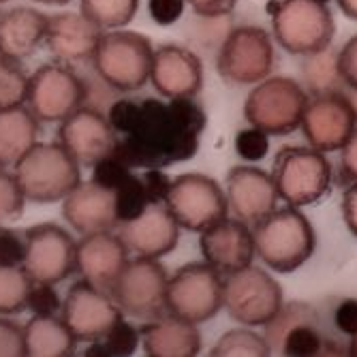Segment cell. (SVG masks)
Instances as JSON below:
<instances>
[{
	"label": "cell",
	"mask_w": 357,
	"mask_h": 357,
	"mask_svg": "<svg viewBox=\"0 0 357 357\" xmlns=\"http://www.w3.org/2000/svg\"><path fill=\"white\" fill-rule=\"evenodd\" d=\"M278 351L282 355L294 357H312L323 353V338L317 332V321H302L287 328L276 340L272 353Z\"/></svg>",
	"instance_id": "31"
},
{
	"label": "cell",
	"mask_w": 357,
	"mask_h": 357,
	"mask_svg": "<svg viewBox=\"0 0 357 357\" xmlns=\"http://www.w3.org/2000/svg\"><path fill=\"white\" fill-rule=\"evenodd\" d=\"M154 58L152 41L135 30H105L92 54L99 77L114 90L133 92L150 82Z\"/></svg>",
	"instance_id": "4"
},
{
	"label": "cell",
	"mask_w": 357,
	"mask_h": 357,
	"mask_svg": "<svg viewBox=\"0 0 357 357\" xmlns=\"http://www.w3.org/2000/svg\"><path fill=\"white\" fill-rule=\"evenodd\" d=\"M336 75L342 84L357 92V35H353L336 54Z\"/></svg>",
	"instance_id": "38"
},
{
	"label": "cell",
	"mask_w": 357,
	"mask_h": 357,
	"mask_svg": "<svg viewBox=\"0 0 357 357\" xmlns=\"http://www.w3.org/2000/svg\"><path fill=\"white\" fill-rule=\"evenodd\" d=\"M272 180L287 206H310L330 190L332 163L312 146H284L274 156Z\"/></svg>",
	"instance_id": "5"
},
{
	"label": "cell",
	"mask_w": 357,
	"mask_h": 357,
	"mask_svg": "<svg viewBox=\"0 0 357 357\" xmlns=\"http://www.w3.org/2000/svg\"><path fill=\"white\" fill-rule=\"evenodd\" d=\"M60 319L67 323L77 342L90 344L107 336L124 314L109 294L96 289L88 280H79L71 284L64 296L60 304Z\"/></svg>",
	"instance_id": "14"
},
{
	"label": "cell",
	"mask_w": 357,
	"mask_h": 357,
	"mask_svg": "<svg viewBox=\"0 0 357 357\" xmlns=\"http://www.w3.org/2000/svg\"><path fill=\"white\" fill-rule=\"evenodd\" d=\"M274 43L261 26H240L225 37L216 69L222 79L238 86H255L274 71Z\"/></svg>",
	"instance_id": "9"
},
{
	"label": "cell",
	"mask_w": 357,
	"mask_h": 357,
	"mask_svg": "<svg viewBox=\"0 0 357 357\" xmlns=\"http://www.w3.org/2000/svg\"><path fill=\"white\" fill-rule=\"evenodd\" d=\"M35 3H41V5H67V3H71V0H35Z\"/></svg>",
	"instance_id": "48"
},
{
	"label": "cell",
	"mask_w": 357,
	"mask_h": 357,
	"mask_svg": "<svg viewBox=\"0 0 357 357\" xmlns=\"http://www.w3.org/2000/svg\"><path fill=\"white\" fill-rule=\"evenodd\" d=\"M28 77L20 60L0 54V109L15 107L26 103Z\"/></svg>",
	"instance_id": "32"
},
{
	"label": "cell",
	"mask_w": 357,
	"mask_h": 357,
	"mask_svg": "<svg viewBox=\"0 0 357 357\" xmlns=\"http://www.w3.org/2000/svg\"><path fill=\"white\" fill-rule=\"evenodd\" d=\"M137 347H139V330L122 319L107 336H103L101 340H96V342H90V349L86 353L131 355Z\"/></svg>",
	"instance_id": "33"
},
{
	"label": "cell",
	"mask_w": 357,
	"mask_h": 357,
	"mask_svg": "<svg viewBox=\"0 0 357 357\" xmlns=\"http://www.w3.org/2000/svg\"><path fill=\"white\" fill-rule=\"evenodd\" d=\"M336 328L347 334L355 336L357 334V300H344L336 308Z\"/></svg>",
	"instance_id": "44"
},
{
	"label": "cell",
	"mask_w": 357,
	"mask_h": 357,
	"mask_svg": "<svg viewBox=\"0 0 357 357\" xmlns=\"http://www.w3.org/2000/svg\"><path fill=\"white\" fill-rule=\"evenodd\" d=\"M167 280L165 266L152 257H133L122 268L109 296L133 319H156L167 312Z\"/></svg>",
	"instance_id": "8"
},
{
	"label": "cell",
	"mask_w": 357,
	"mask_h": 357,
	"mask_svg": "<svg viewBox=\"0 0 357 357\" xmlns=\"http://www.w3.org/2000/svg\"><path fill=\"white\" fill-rule=\"evenodd\" d=\"M26 202H62L82 182V165L60 142H37L13 167Z\"/></svg>",
	"instance_id": "3"
},
{
	"label": "cell",
	"mask_w": 357,
	"mask_h": 357,
	"mask_svg": "<svg viewBox=\"0 0 357 357\" xmlns=\"http://www.w3.org/2000/svg\"><path fill=\"white\" fill-rule=\"evenodd\" d=\"M186 9V0H148L150 17L158 26H174Z\"/></svg>",
	"instance_id": "40"
},
{
	"label": "cell",
	"mask_w": 357,
	"mask_h": 357,
	"mask_svg": "<svg viewBox=\"0 0 357 357\" xmlns=\"http://www.w3.org/2000/svg\"><path fill=\"white\" fill-rule=\"evenodd\" d=\"M58 142L82 167H94L118 150V131L112 120L94 107L82 105L60 122Z\"/></svg>",
	"instance_id": "15"
},
{
	"label": "cell",
	"mask_w": 357,
	"mask_h": 357,
	"mask_svg": "<svg viewBox=\"0 0 357 357\" xmlns=\"http://www.w3.org/2000/svg\"><path fill=\"white\" fill-rule=\"evenodd\" d=\"M165 206L178 220L180 229L195 234L206 231L214 222L229 216L225 190L206 174H182L172 180Z\"/></svg>",
	"instance_id": "10"
},
{
	"label": "cell",
	"mask_w": 357,
	"mask_h": 357,
	"mask_svg": "<svg viewBox=\"0 0 357 357\" xmlns=\"http://www.w3.org/2000/svg\"><path fill=\"white\" fill-rule=\"evenodd\" d=\"M139 11V0H79V13L101 30L128 26Z\"/></svg>",
	"instance_id": "28"
},
{
	"label": "cell",
	"mask_w": 357,
	"mask_h": 357,
	"mask_svg": "<svg viewBox=\"0 0 357 357\" xmlns=\"http://www.w3.org/2000/svg\"><path fill=\"white\" fill-rule=\"evenodd\" d=\"M222 308L246 328H266L282 308V287L257 266L222 276Z\"/></svg>",
	"instance_id": "7"
},
{
	"label": "cell",
	"mask_w": 357,
	"mask_h": 357,
	"mask_svg": "<svg viewBox=\"0 0 357 357\" xmlns=\"http://www.w3.org/2000/svg\"><path fill=\"white\" fill-rule=\"evenodd\" d=\"M0 3H9V0H0Z\"/></svg>",
	"instance_id": "51"
},
{
	"label": "cell",
	"mask_w": 357,
	"mask_h": 357,
	"mask_svg": "<svg viewBox=\"0 0 357 357\" xmlns=\"http://www.w3.org/2000/svg\"><path fill=\"white\" fill-rule=\"evenodd\" d=\"M139 347L150 357H195L202 353V334L197 323L165 312L139 328Z\"/></svg>",
	"instance_id": "24"
},
{
	"label": "cell",
	"mask_w": 357,
	"mask_h": 357,
	"mask_svg": "<svg viewBox=\"0 0 357 357\" xmlns=\"http://www.w3.org/2000/svg\"><path fill=\"white\" fill-rule=\"evenodd\" d=\"M212 357H268L272 355V349L266 340V336L257 334L255 330L244 328H236L229 330L227 334H222L216 344L210 349Z\"/></svg>",
	"instance_id": "30"
},
{
	"label": "cell",
	"mask_w": 357,
	"mask_h": 357,
	"mask_svg": "<svg viewBox=\"0 0 357 357\" xmlns=\"http://www.w3.org/2000/svg\"><path fill=\"white\" fill-rule=\"evenodd\" d=\"M50 15L35 7H11L0 13V54L26 60L45 39Z\"/></svg>",
	"instance_id": "25"
},
{
	"label": "cell",
	"mask_w": 357,
	"mask_h": 357,
	"mask_svg": "<svg viewBox=\"0 0 357 357\" xmlns=\"http://www.w3.org/2000/svg\"><path fill=\"white\" fill-rule=\"evenodd\" d=\"M317 3H323V5H328V3H332V0H317Z\"/></svg>",
	"instance_id": "50"
},
{
	"label": "cell",
	"mask_w": 357,
	"mask_h": 357,
	"mask_svg": "<svg viewBox=\"0 0 357 357\" xmlns=\"http://www.w3.org/2000/svg\"><path fill=\"white\" fill-rule=\"evenodd\" d=\"M62 300L56 296L54 284L50 282H35L32 280L30 298H28V308L35 314H56L60 310Z\"/></svg>",
	"instance_id": "39"
},
{
	"label": "cell",
	"mask_w": 357,
	"mask_h": 357,
	"mask_svg": "<svg viewBox=\"0 0 357 357\" xmlns=\"http://www.w3.org/2000/svg\"><path fill=\"white\" fill-rule=\"evenodd\" d=\"M128 261V250L118 234L101 231L82 236L75 252V272L90 284L109 294L122 268Z\"/></svg>",
	"instance_id": "22"
},
{
	"label": "cell",
	"mask_w": 357,
	"mask_h": 357,
	"mask_svg": "<svg viewBox=\"0 0 357 357\" xmlns=\"http://www.w3.org/2000/svg\"><path fill=\"white\" fill-rule=\"evenodd\" d=\"M268 13L274 41L294 56H319L334 41V15L317 0H270Z\"/></svg>",
	"instance_id": "2"
},
{
	"label": "cell",
	"mask_w": 357,
	"mask_h": 357,
	"mask_svg": "<svg viewBox=\"0 0 357 357\" xmlns=\"http://www.w3.org/2000/svg\"><path fill=\"white\" fill-rule=\"evenodd\" d=\"M24 328L0 314V357H24Z\"/></svg>",
	"instance_id": "37"
},
{
	"label": "cell",
	"mask_w": 357,
	"mask_h": 357,
	"mask_svg": "<svg viewBox=\"0 0 357 357\" xmlns=\"http://www.w3.org/2000/svg\"><path fill=\"white\" fill-rule=\"evenodd\" d=\"M342 156H340V182L344 184H353L357 182V126L351 133V137L347 139V144L340 148Z\"/></svg>",
	"instance_id": "42"
},
{
	"label": "cell",
	"mask_w": 357,
	"mask_h": 357,
	"mask_svg": "<svg viewBox=\"0 0 357 357\" xmlns=\"http://www.w3.org/2000/svg\"><path fill=\"white\" fill-rule=\"evenodd\" d=\"M26 197L17 184L15 174L0 167V225H9L22 218Z\"/></svg>",
	"instance_id": "34"
},
{
	"label": "cell",
	"mask_w": 357,
	"mask_h": 357,
	"mask_svg": "<svg viewBox=\"0 0 357 357\" xmlns=\"http://www.w3.org/2000/svg\"><path fill=\"white\" fill-rule=\"evenodd\" d=\"M186 5L202 17H222L236 9L238 0H186Z\"/></svg>",
	"instance_id": "43"
},
{
	"label": "cell",
	"mask_w": 357,
	"mask_h": 357,
	"mask_svg": "<svg viewBox=\"0 0 357 357\" xmlns=\"http://www.w3.org/2000/svg\"><path fill=\"white\" fill-rule=\"evenodd\" d=\"M270 135L259 131V128L250 126L244 128L236 135V152L240 154V158L250 160V163H257V160H264L270 152Z\"/></svg>",
	"instance_id": "36"
},
{
	"label": "cell",
	"mask_w": 357,
	"mask_h": 357,
	"mask_svg": "<svg viewBox=\"0 0 357 357\" xmlns=\"http://www.w3.org/2000/svg\"><path fill=\"white\" fill-rule=\"evenodd\" d=\"M308 105L306 90L291 77L274 75L255 84L244 103V118L268 135H289L300 128Z\"/></svg>",
	"instance_id": "6"
},
{
	"label": "cell",
	"mask_w": 357,
	"mask_h": 357,
	"mask_svg": "<svg viewBox=\"0 0 357 357\" xmlns=\"http://www.w3.org/2000/svg\"><path fill=\"white\" fill-rule=\"evenodd\" d=\"M349 355H355L357 357V334L351 336V342H349Z\"/></svg>",
	"instance_id": "49"
},
{
	"label": "cell",
	"mask_w": 357,
	"mask_h": 357,
	"mask_svg": "<svg viewBox=\"0 0 357 357\" xmlns=\"http://www.w3.org/2000/svg\"><path fill=\"white\" fill-rule=\"evenodd\" d=\"M86 86L67 62H47L28 77L26 107L39 122H62L84 105Z\"/></svg>",
	"instance_id": "12"
},
{
	"label": "cell",
	"mask_w": 357,
	"mask_h": 357,
	"mask_svg": "<svg viewBox=\"0 0 357 357\" xmlns=\"http://www.w3.org/2000/svg\"><path fill=\"white\" fill-rule=\"evenodd\" d=\"M116 204H118V216L120 222L133 218L135 214H139L148 204V192L144 186V180L137 176H128L118 188H116Z\"/></svg>",
	"instance_id": "35"
},
{
	"label": "cell",
	"mask_w": 357,
	"mask_h": 357,
	"mask_svg": "<svg viewBox=\"0 0 357 357\" xmlns=\"http://www.w3.org/2000/svg\"><path fill=\"white\" fill-rule=\"evenodd\" d=\"M39 142V120L26 105L0 109V167H15L17 160Z\"/></svg>",
	"instance_id": "27"
},
{
	"label": "cell",
	"mask_w": 357,
	"mask_h": 357,
	"mask_svg": "<svg viewBox=\"0 0 357 357\" xmlns=\"http://www.w3.org/2000/svg\"><path fill=\"white\" fill-rule=\"evenodd\" d=\"M336 3L349 20L357 22V0H336Z\"/></svg>",
	"instance_id": "47"
},
{
	"label": "cell",
	"mask_w": 357,
	"mask_h": 357,
	"mask_svg": "<svg viewBox=\"0 0 357 357\" xmlns=\"http://www.w3.org/2000/svg\"><path fill=\"white\" fill-rule=\"evenodd\" d=\"M24 259V234L17 236L15 231L0 225V264L7 266H22Z\"/></svg>",
	"instance_id": "41"
},
{
	"label": "cell",
	"mask_w": 357,
	"mask_h": 357,
	"mask_svg": "<svg viewBox=\"0 0 357 357\" xmlns=\"http://www.w3.org/2000/svg\"><path fill=\"white\" fill-rule=\"evenodd\" d=\"M199 250L204 261L216 272L231 274L252 264L255 238L252 229L240 218H222L199 234Z\"/></svg>",
	"instance_id": "21"
},
{
	"label": "cell",
	"mask_w": 357,
	"mask_h": 357,
	"mask_svg": "<svg viewBox=\"0 0 357 357\" xmlns=\"http://www.w3.org/2000/svg\"><path fill=\"white\" fill-rule=\"evenodd\" d=\"M167 312L190 323H204L222 310V274L197 261L178 268L167 280Z\"/></svg>",
	"instance_id": "11"
},
{
	"label": "cell",
	"mask_w": 357,
	"mask_h": 357,
	"mask_svg": "<svg viewBox=\"0 0 357 357\" xmlns=\"http://www.w3.org/2000/svg\"><path fill=\"white\" fill-rule=\"evenodd\" d=\"M62 218L79 236L114 231L120 225L116 190L94 178L88 182L82 180L62 199Z\"/></svg>",
	"instance_id": "18"
},
{
	"label": "cell",
	"mask_w": 357,
	"mask_h": 357,
	"mask_svg": "<svg viewBox=\"0 0 357 357\" xmlns=\"http://www.w3.org/2000/svg\"><path fill=\"white\" fill-rule=\"evenodd\" d=\"M302 133L321 152L340 150L357 126V109L347 94L328 90L308 99L302 116Z\"/></svg>",
	"instance_id": "16"
},
{
	"label": "cell",
	"mask_w": 357,
	"mask_h": 357,
	"mask_svg": "<svg viewBox=\"0 0 357 357\" xmlns=\"http://www.w3.org/2000/svg\"><path fill=\"white\" fill-rule=\"evenodd\" d=\"M255 255L278 272L291 274L302 268L314 252L317 236L310 220L296 208H280L252 225Z\"/></svg>",
	"instance_id": "1"
},
{
	"label": "cell",
	"mask_w": 357,
	"mask_h": 357,
	"mask_svg": "<svg viewBox=\"0 0 357 357\" xmlns=\"http://www.w3.org/2000/svg\"><path fill=\"white\" fill-rule=\"evenodd\" d=\"M142 180H144V186H146L150 202H165V195L169 190L172 178H167L165 174H160L156 169H150Z\"/></svg>",
	"instance_id": "45"
},
{
	"label": "cell",
	"mask_w": 357,
	"mask_h": 357,
	"mask_svg": "<svg viewBox=\"0 0 357 357\" xmlns=\"http://www.w3.org/2000/svg\"><path fill=\"white\" fill-rule=\"evenodd\" d=\"M150 84L167 101L195 99L204 86V64L182 45H160L154 50Z\"/></svg>",
	"instance_id": "20"
},
{
	"label": "cell",
	"mask_w": 357,
	"mask_h": 357,
	"mask_svg": "<svg viewBox=\"0 0 357 357\" xmlns=\"http://www.w3.org/2000/svg\"><path fill=\"white\" fill-rule=\"evenodd\" d=\"M77 242L67 229L41 222L24 231L22 268L35 282L58 284L75 272Z\"/></svg>",
	"instance_id": "13"
},
{
	"label": "cell",
	"mask_w": 357,
	"mask_h": 357,
	"mask_svg": "<svg viewBox=\"0 0 357 357\" xmlns=\"http://www.w3.org/2000/svg\"><path fill=\"white\" fill-rule=\"evenodd\" d=\"M32 278L22 266L0 264V314H20L28 308Z\"/></svg>",
	"instance_id": "29"
},
{
	"label": "cell",
	"mask_w": 357,
	"mask_h": 357,
	"mask_svg": "<svg viewBox=\"0 0 357 357\" xmlns=\"http://www.w3.org/2000/svg\"><path fill=\"white\" fill-rule=\"evenodd\" d=\"M342 218L349 227V231L357 238V182L349 184V188L342 195Z\"/></svg>",
	"instance_id": "46"
},
{
	"label": "cell",
	"mask_w": 357,
	"mask_h": 357,
	"mask_svg": "<svg viewBox=\"0 0 357 357\" xmlns=\"http://www.w3.org/2000/svg\"><path fill=\"white\" fill-rule=\"evenodd\" d=\"M105 30L92 24L82 13L64 11L50 15L45 30V47L60 62H82L92 60V54L99 45V39Z\"/></svg>",
	"instance_id": "23"
},
{
	"label": "cell",
	"mask_w": 357,
	"mask_h": 357,
	"mask_svg": "<svg viewBox=\"0 0 357 357\" xmlns=\"http://www.w3.org/2000/svg\"><path fill=\"white\" fill-rule=\"evenodd\" d=\"M118 236L128 255L160 259L169 255L180 240V225L165 202H150L139 214L118 225Z\"/></svg>",
	"instance_id": "17"
},
{
	"label": "cell",
	"mask_w": 357,
	"mask_h": 357,
	"mask_svg": "<svg viewBox=\"0 0 357 357\" xmlns=\"http://www.w3.org/2000/svg\"><path fill=\"white\" fill-rule=\"evenodd\" d=\"M28 357H69L77 349V338L56 314H32L24 326Z\"/></svg>",
	"instance_id": "26"
},
{
	"label": "cell",
	"mask_w": 357,
	"mask_h": 357,
	"mask_svg": "<svg viewBox=\"0 0 357 357\" xmlns=\"http://www.w3.org/2000/svg\"><path fill=\"white\" fill-rule=\"evenodd\" d=\"M225 197L234 218H240L246 225L264 220L278 204L272 174L252 165H238L229 169L225 178Z\"/></svg>",
	"instance_id": "19"
}]
</instances>
